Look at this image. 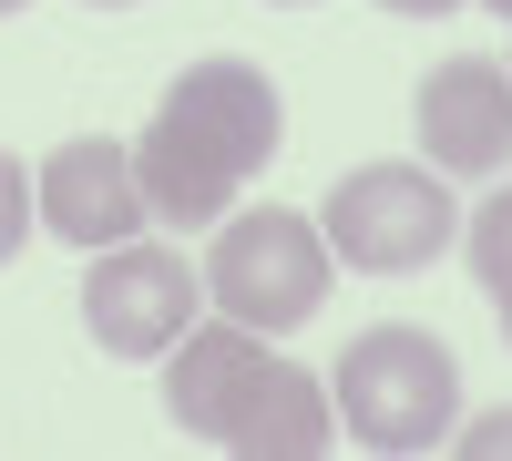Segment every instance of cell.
Listing matches in <instances>:
<instances>
[{
	"mask_svg": "<svg viewBox=\"0 0 512 461\" xmlns=\"http://www.w3.org/2000/svg\"><path fill=\"white\" fill-rule=\"evenodd\" d=\"M31 216H41V175H21V154H0V267L21 257Z\"/></svg>",
	"mask_w": 512,
	"mask_h": 461,
	"instance_id": "30bf717a",
	"label": "cell"
},
{
	"mask_svg": "<svg viewBox=\"0 0 512 461\" xmlns=\"http://www.w3.org/2000/svg\"><path fill=\"white\" fill-rule=\"evenodd\" d=\"M420 154L441 164V175H512V72L482 62V52H461L441 62L431 82H420Z\"/></svg>",
	"mask_w": 512,
	"mask_h": 461,
	"instance_id": "ba28073f",
	"label": "cell"
},
{
	"mask_svg": "<svg viewBox=\"0 0 512 461\" xmlns=\"http://www.w3.org/2000/svg\"><path fill=\"white\" fill-rule=\"evenodd\" d=\"M328 400H338V431L359 451H431L461 421V359H451V339H431V328L379 318V328L349 339Z\"/></svg>",
	"mask_w": 512,
	"mask_h": 461,
	"instance_id": "3957f363",
	"label": "cell"
},
{
	"mask_svg": "<svg viewBox=\"0 0 512 461\" xmlns=\"http://www.w3.org/2000/svg\"><path fill=\"white\" fill-rule=\"evenodd\" d=\"M0 11H21V0H0Z\"/></svg>",
	"mask_w": 512,
	"mask_h": 461,
	"instance_id": "2e32d148",
	"label": "cell"
},
{
	"mask_svg": "<svg viewBox=\"0 0 512 461\" xmlns=\"http://www.w3.org/2000/svg\"><path fill=\"white\" fill-rule=\"evenodd\" d=\"M287 144V103L256 62H195L164 82L154 123L134 134V185L164 226H226L236 195L256 185V164Z\"/></svg>",
	"mask_w": 512,
	"mask_h": 461,
	"instance_id": "6da1fadb",
	"label": "cell"
},
{
	"mask_svg": "<svg viewBox=\"0 0 512 461\" xmlns=\"http://www.w3.org/2000/svg\"><path fill=\"white\" fill-rule=\"evenodd\" d=\"M277 11H308V0H277Z\"/></svg>",
	"mask_w": 512,
	"mask_h": 461,
	"instance_id": "9a60e30c",
	"label": "cell"
},
{
	"mask_svg": "<svg viewBox=\"0 0 512 461\" xmlns=\"http://www.w3.org/2000/svg\"><path fill=\"white\" fill-rule=\"evenodd\" d=\"M318 226H328V257H338V267H359V277H410V267H431L441 246L461 236V205H451V185H441V164H359V175L328 185Z\"/></svg>",
	"mask_w": 512,
	"mask_h": 461,
	"instance_id": "5b68a950",
	"label": "cell"
},
{
	"mask_svg": "<svg viewBox=\"0 0 512 461\" xmlns=\"http://www.w3.org/2000/svg\"><path fill=\"white\" fill-rule=\"evenodd\" d=\"M205 308V267H185L175 246L123 236L103 246V267H82V328L103 359H164Z\"/></svg>",
	"mask_w": 512,
	"mask_h": 461,
	"instance_id": "8992f818",
	"label": "cell"
},
{
	"mask_svg": "<svg viewBox=\"0 0 512 461\" xmlns=\"http://www.w3.org/2000/svg\"><path fill=\"white\" fill-rule=\"evenodd\" d=\"M93 11H134V0H93Z\"/></svg>",
	"mask_w": 512,
	"mask_h": 461,
	"instance_id": "4fadbf2b",
	"label": "cell"
},
{
	"mask_svg": "<svg viewBox=\"0 0 512 461\" xmlns=\"http://www.w3.org/2000/svg\"><path fill=\"white\" fill-rule=\"evenodd\" d=\"M379 11H410V21H441L451 0H379Z\"/></svg>",
	"mask_w": 512,
	"mask_h": 461,
	"instance_id": "7c38bea8",
	"label": "cell"
},
{
	"mask_svg": "<svg viewBox=\"0 0 512 461\" xmlns=\"http://www.w3.org/2000/svg\"><path fill=\"white\" fill-rule=\"evenodd\" d=\"M205 298H216L236 328L256 339H287L328 308V226L297 216V205H256V216H226L216 246H205Z\"/></svg>",
	"mask_w": 512,
	"mask_h": 461,
	"instance_id": "277c9868",
	"label": "cell"
},
{
	"mask_svg": "<svg viewBox=\"0 0 512 461\" xmlns=\"http://www.w3.org/2000/svg\"><path fill=\"white\" fill-rule=\"evenodd\" d=\"M461 246H472V277H482V298H492V318L512 328V185L482 205L472 226H461Z\"/></svg>",
	"mask_w": 512,
	"mask_h": 461,
	"instance_id": "9c48e42d",
	"label": "cell"
},
{
	"mask_svg": "<svg viewBox=\"0 0 512 461\" xmlns=\"http://www.w3.org/2000/svg\"><path fill=\"white\" fill-rule=\"evenodd\" d=\"M451 451L461 461H512V410H482L472 431H451Z\"/></svg>",
	"mask_w": 512,
	"mask_h": 461,
	"instance_id": "8fae6325",
	"label": "cell"
},
{
	"mask_svg": "<svg viewBox=\"0 0 512 461\" xmlns=\"http://www.w3.org/2000/svg\"><path fill=\"white\" fill-rule=\"evenodd\" d=\"M41 175V226H52L62 246H82V257H103V246H123L154 205L134 185V144H113V134H72L31 164Z\"/></svg>",
	"mask_w": 512,
	"mask_h": 461,
	"instance_id": "52a82bcc",
	"label": "cell"
},
{
	"mask_svg": "<svg viewBox=\"0 0 512 461\" xmlns=\"http://www.w3.org/2000/svg\"><path fill=\"white\" fill-rule=\"evenodd\" d=\"M482 11H502V21H512V0H482Z\"/></svg>",
	"mask_w": 512,
	"mask_h": 461,
	"instance_id": "5bb4252c",
	"label": "cell"
},
{
	"mask_svg": "<svg viewBox=\"0 0 512 461\" xmlns=\"http://www.w3.org/2000/svg\"><path fill=\"white\" fill-rule=\"evenodd\" d=\"M164 410H175V431H205L246 461H318L338 441V400L297 359L256 349V328H236V318H216V328L195 318L164 349Z\"/></svg>",
	"mask_w": 512,
	"mask_h": 461,
	"instance_id": "7a4b0ae2",
	"label": "cell"
}]
</instances>
